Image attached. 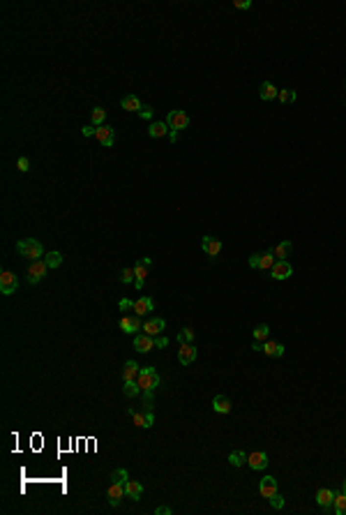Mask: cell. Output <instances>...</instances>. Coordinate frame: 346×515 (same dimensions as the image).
Segmentation results:
<instances>
[{"instance_id": "11", "label": "cell", "mask_w": 346, "mask_h": 515, "mask_svg": "<svg viewBox=\"0 0 346 515\" xmlns=\"http://www.w3.org/2000/svg\"><path fill=\"white\" fill-rule=\"evenodd\" d=\"M127 492H125V483H115L111 481V485H109V490H106V497H109V504L111 506H118L122 501V497H125Z\"/></svg>"}, {"instance_id": "5", "label": "cell", "mask_w": 346, "mask_h": 515, "mask_svg": "<svg viewBox=\"0 0 346 515\" xmlns=\"http://www.w3.org/2000/svg\"><path fill=\"white\" fill-rule=\"evenodd\" d=\"M46 273H48L46 261L35 259V261L28 266V282H30V284H37V282H42V280L46 278Z\"/></svg>"}, {"instance_id": "42", "label": "cell", "mask_w": 346, "mask_h": 515, "mask_svg": "<svg viewBox=\"0 0 346 515\" xmlns=\"http://www.w3.org/2000/svg\"><path fill=\"white\" fill-rule=\"evenodd\" d=\"M16 166H19V171H28V169H30V160H28V157H21V160H19V162H16Z\"/></svg>"}, {"instance_id": "8", "label": "cell", "mask_w": 346, "mask_h": 515, "mask_svg": "<svg viewBox=\"0 0 346 515\" xmlns=\"http://www.w3.org/2000/svg\"><path fill=\"white\" fill-rule=\"evenodd\" d=\"M19 289V280H16V275L12 273V270H2V275H0V291L5 296H12Z\"/></svg>"}, {"instance_id": "21", "label": "cell", "mask_w": 346, "mask_h": 515, "mask_svg": "<svg viewBox=\"0 0 346 515\" xmlns=\"http://www.w3.org/2000/svg\"><path fill=\"white\" fill-rule=\"evenodd\" d=\"M263 353H266L268 358H282V356H284V344L273 342V340H266V342H263Z\"/></svg>"}, {"instance_id": "10", "label": "cell", "mask_w": 346, "mask_h": 515, "mask_svg": "<svg viewBox=\"0 0 346 515\" xmlns=\"http://www.w3.org/2000/svg\"><path fill=\"white\" fill-rule=\"evenodd\" d=\"M148 266H150V259H148V257L138 259L137 266H134V275H137V280H134V286H137L138 291H141V289H143V284H145V278H148Z\"/></svg>"}, {"instance_id": "2", "label": "cell", "mask_w": 346, "mask_h": 515, "mask_svg": "<svg viewBox=\"0 0 346 515\" xmlns=\"http://www.w3.org/2000/svg\"><path fill=\"white\" fill-rule=\"evenodd\" d=\"M16 252L21 254L23 259L35 261V259H40L42 254H44V247H42V243L40 240H35V238H23V240L16 243Z\"/></svg>"}, {"instance_id": "37", "label": "cell", "mask_w": 346, "mask_h": 515, "mask_svg": "<svg viewBox=\"0 0 346 515\" xmlns=\"http://www.w3.org/2000/svg\"><path fill=\"white\" fill-rule=\"evenodd\" d=\"M111 481H115V483H127L129 481V474H127V469H115L111 474Z\"/></svg>"}, {"instance_id": "6", "label": "cell", "mask_w": 346, "mask_h": 515, "mask_svg": "<svg viewBox=\"0 0 346 515\" xmlns=\"http://www.w3.org/2000/svg\"><path fill=\"white\" fill-rule=\"evenodd\" d=\"M118 326H120L122 333H129V335H134V333H138V330L143 328V321H141V317H138V314H125Z\"/></svg>"}, {"instance_id": "33", "label": "cell", "mask_w": 346, "mask_h": 515, "mask_svg": "<svg viewBox=\"0 0 346 515\" xmlns=\"http://www.w3.org/2000/svg\"><path fill=\"white\" fill-rule=\"evenodd\" d=\"M229 462H231L233 467L247 465V453H245V450H233V453L229 455Z\"/></svg>"}, {"instance_id": "14", "label": "cell", "mask_w": 346, "mask_h": 515, "mask_svg": "<svg viewBox=\"0 0 346 515\" xmlns=\"http://www.w3.org/2000/svg\"><path fill=\"white\" fill-rule=\"evenodd\" d=\"M95 139L99 141L104 148H111L113 141H115V132H113V127H109V125H99V127H97Z\"/></svg>"}, {"instance_id": "3", "label": "cell", "mask_w": 346, "mask_h": 515, "mask_svg": "<svg viewBox=\"0 0 346 515\" xmlns=\"http://www.w3.org/2000/svg\"><path fill=\"white\" fill-rule=\"evenodd\" d=\"M129 416H132V421H134V425L143 427V430L153 427V423H155L153 409H129Z\"/></svg>"}, {"instance_id": "24", "label": "cell", "mask_w": 346, "mask_h": 515, "mask_svg": "<svg viewBox=\"0 0 346 515\" xmlns=\"http://www.w3.org/2000/svg\"><path fill=\"white\" fill-rule=\"evenodd\" d=\"M258 95H261V99H263V102H273V99H277L279 90L275 88L270 81H263V83H261V88H258Z\"/></svg>"}, {"instance_id": "4", "label": "cell", "mask_w": 346, "mask_h": 515, "mask_svg": "<svg viewBox=\"0 0 346 515\" xmlns=\"http://www.w3.org/2000/svg\"><path fill=\"white\" fill-rule=\"evenodd\" d=\"M166 125H169L171 132L185 130L187 125H189V116H187L183 109H173V111H169V116H166Z\"/></svg>"}, {"instance_id": "16", "label": "cell", "mask_w": 346, "mask_h": 515, "mask_svg": "<svg viewBox=\"0 0 346 515\" xmlns=\"http://www.w3.org/2000/svg\"><path fill=\"white\" fill-rule=\"evenodd\" d=\"M201 247H203V252L208 254V257H217V254L222 252V240L215 238V236H203Z\"/></svg>"}, {"instance_id": "26", "label": "cell", "mask_w": 346, "mask_h": 515, "mask_svg": "<svg viewBox=\"0 0 346 515\" xmlns=\"http://www.w3.org/2000/svg\"><path fill=\"white\" fill-rule=\"evenodd\" d=\"M120 107L125 109V111H141V107H143V104H141V99L137 97V95H125V97L120 99Z\"/></svg>"}, {"instance_id": "40", "label": "cell", "mask_w": 346, "mask_h": 515, "mask_svg": "<svg viewBox=\"0 0 346 515\" xmlns=\"http://www.w3.org/2000/svg\"><path fill=\"white\" fill-rule=\"evenodd\" d=\"M81 134H83L86 139H88V137H95V134H97V127H95V125H86V127H81Z\"/></svg>"}, {"instance_id": "47", "label": "cell", "mask_w": 346, "mask_h": 515, "mask_svg": "<svg viewBox=\"0 0 346 515\" xmlns=\"http://www.w3.org/2000/svg\"><path fill=\"white\" fill-rule=\"evenodd\" d=\"M155 513H157V515H171L173 511H171L169 506H157V508H155Z\"/></svg>"}, {"instance_id": "18", "label": "cell", "mask_w": 346, "mask_h": 515, "mask_svg": "<svg viewBox=\"0 0 346 515\" xmlns=\"http://www.w3.org/2000/svg\"><path fill=\"white\" fill-rule=\"evenodd\" d=\"M148 134H150L153 139H161V137H169L171 130H169V125H166V120H155V123H150V127H148Z\"/></svg>"}, {"instance_id": "17", "label": "cell", "mask_w": 346, "mask_h": 515, "mask_svg": "<svg viewBox=\"0 0 346 515\" xmlns=\"http://www.w3.org/2000/svg\"><path fill=\"white\" fill-rule=\"evenodd\" d=\"M134 349L141 353H150L155 349V337L145 335V333H138L137 337H134Z\"/></svg>"}, {"instance_id": "7", "label": "cell", "mask_w": 346, "mask_h": 515, "mask_svg": "<svg viewBox=\"0 0 346 515\" xmlns=\"http://www.w3.org/2000/svg\"><path fill=\"white\" fill-rule=\"evenodd\" d=\"M196 356H199V351H196L194 342L180 344V349H178V360H180V365H192L194 360H196Z\"/></svg>"}, {"instance_id": "41", "label": "cell", "mask_w": 346, "mask_h": 515, "mask_svg": "<svg viewBox=\"0 0 346 515\" xmlns=\"http://www.w3.org/2000/svg\"><path fill=\"white\" fill-rule=\"evenodd\" d=\"M118 307H120L122 312H127V310H134V301H129V298H122V301L118 303Z\"/></svg>"}, {"instance_id": "15", "label": "cell", "mask_w": 346, "mask_h": 515, "mask_svg": "<svg viewBox=\"0 0 346 515\" xmlns=\"http://www.w3.org/2000/svg\"><path fill=\"white\" fill-rule=\"evenodd\" d=\"M316 501H319V506L328 513V511H332V504H335V492H332L330 488H321V490L316 492Z\"/></svg>"}, {"instance_id": "34", "label": "cell", "mask_w": 346, "mask_h": 515, "mask_svg": "<svg viewBox=\"0 0 346 515\" xmlns=\"http://www.w3.org/2000/svg\"><path fill=\"white\" fill-rule=\"evenodd\" d=\"M44 261H46L48 268H60V266H63V254H60V252H48Z\"/></svg>"}, {"instance_id": "35", "label": "cell", "mask_w": 346, "mask_h": 515, "mask_svg": "<svg viewBox=\"0 0 346 515\" xmlns=\"http://www.w3.org/2000/svg\"><path fill=\"white\" fill-rule=\"evenodd\" d=\"M277 99H279L282 104H289V102H296V90H279V95H277Z\"/></svg>"}, {"instance_id": "9", "label": "cell", "mask_w": 346, "mask_h": 515, "mask_svg": "<svg viewBox=\"0 0 346 515\" xmlns=\"http://www.w3.org/2000/svg\"><path fill=\"white\" fill-rule=\"evenodd\" d=\"M291 275H293V266L286 259H277V263L270 268V278L273 280H286Z\"/></svg>"}, {"instance_id": "46", "label": "cell", "mask_w": 346, "mask_h": 515, "mask_svg": "<svg viewBox=\"0 0 346 515\" xmlns=\"http://www.w3.org/2000/svg\"><path fill=\"white\" fill-rule=\"evenodd\" d=\"M166 344H169V340H166V337H164V335H157V337H155V347H160V349H164Z\"/></svg>"}, {"instance_id": "30", "label": "cell", "mask_w": 346, "mask_h": 515, "mask_svg": "<svg viewBox=\"0 0 346 515\" xmlns=\"http://www.w3.org/2000/svg\"><path fill=\"white\" fill-rule=\"evenodd\" d=\"M332 511H335L337 515H346V494H344V492L335 494V504H332Z\"/></svg>"}, {"instance_id": "44", "label": "cell", "mask_w": 346, "mask_h": 515, "mask_svg": "<svg viewBox=\"0 0 346 515\" xmlns=\"http://www.w3.org/2000/svg\"><path fill=\"white\" fill-rule=\"evenodd\" d=\"M138 116H141V118H145V120H148V118H153V107L143 104V107H141V111H138Z\"/></svg>"}, {"instance_id": "43", "label": "cell", "mask_w": 346, "mask_h": 515, "mask_svg": "<svg viewBox=\"0 0 346 515\" xmlns=\"http://www.w3.org/2000/svg\"><path fill=\"white\" fill-rule=\"evenodd\" d=\"M233 7L235 9H250L252 7V0H233Z\"/></svg>"}, {"instance_id": "12", "label": "cell", "mask_w": 346, "mask_h": 515, "mask_svg": "<svg viewBox=\"0 0 346 515\" xmlns=\"http://www.w3.org/2000/svg\"><path fill=\"white\" fill-rule=\"evenodd\" d=\"M164 328H166V321L160 319V317H153V319L143 321V333L150 337H157L164 333Z\"/></svg>"}, {"instance_id": "23", "label": "cell", "mask_w": 346, "mask_h": 515, "mask_svg": "<svg viewBox=\"0 0 346 515\" xmlns=\"http://www.w3.org/2000/svg\"><path fill=\"white\" fill-rule=\"evenodd\" d=\"M125 492H127V497L132 499V501H141V497H143V485L138 481H127L125 483Z\"/></svg>"}, {"instance_id": "32", "label": "cell", "mask_w": 346, "mask_h": 515, "mask_svg": "<svg viewBox=\"0 0 346 515\" xmlns=\"http://www.w3.org/2000/svg\"><path fill=\"white\" fill-rule=\"evenodd\" d=\"M275 263H277V257H275L273 250H270V252L261 254V266H258V270H270Z\"/></svg>"}, {"instance_id": "13", "label": "cell", "mask_w": 346, "mask_h": 515, "mask_svg": "<svg viewBox=\"0 0 346 515\" xmlns=\"http://www.w3.org/2000/svg\"><path fill=\"white\" fill-rule=\"evenodd\" d=\"M268 453H263V450H254V453H250L247 455V465L254 469V471H261V469H266L268 467Z\"/></svg>"}, {"instance_id": "20", "label": "cell", "mask_w": 346, "mask_h": 515, "mask_svg": "<svg viewBox=\"0 0 346 515\" xmlns=\"http://www.w3.org/2000/svg\"><path fill=\"white\" fill-rule=\"evenodd\" d=\"M138 375H141V368H138L137 360H127L125 368H122V381H137Z\"/></svg>"}, {"instance_id": "29", "label": "cell", "mask_w": 346, "mask_h": 515, "mask_svg": "<svg viewBox=\"0 0 346 515\" xmlns=\"http://www.w3.org/2000/svg\"><path fill=\"white\" fill-rule=\"evenodd\" d=\"M122 393H125V398H138L141 395V386H138V381H125V386H122Z\"/></svg>"}, {"instance_id": "1", "label": "cell", "mask_w": 346, "mask_h": 515, "mask_svg": "<svg viewBox=\"0 0 346 515\" xmlns=\"http://www.w3.org/2000/svg\"><path fill=\"white\" fill-rule=\"evenodd\" d=\"M137 381L141 386V395H153L155 388L161 384V376L153 365H148V368H141V375H138Z\"/></svg>"}, {"instance_id": "36", "label": "cell", "mask_w": 346, "mask_h": 515, "mask_svg": "<svg viewBox=\"0 0 346 515\" xmlns=\"http://www.w3.org/2000/svg\"><path fill=\"white\" fill-rule=\"evenodd\" d=\"M194 335H196V333H194L192 328H183V330L178 333V342H180V344H183V342H194Z\"/></svg>"}, {"instance_id": "38", "label": "cell", "mask_w": 346, "mask_h": 515, "mask_svg": "<svg viewBox=\"0 0 346 515\" xmlns=\"http://www.w3.org/2000/svg\"><path fill=\"white\" fill-rule=\"evenodd\" d=\"M134 280H137L134 268H122V273H120V282H122V284H129V282H134Z\"/></svg>"}, {"instance_id": "31", "label": "cell", "mask_w": 346, "mask_h": 515, "mask_svg": "<svg viewBox=\"0 0 346 515\" xmlns=\"http://www.w3.org/2000/svg\"><path fill=\"white\" fill-rule=\"evenodd\" d=\"M268 333H270V328H268V324H258L256 328H254V342L261 344L268 340Z\"/></svg>"}, {"instance_id": "45", "label": "cell", "mask_w": 346, "mask_h": 515, "mask_svg": "<svg viewBox=\"0 0 346 515\" xmlns=\"http://www.w3.org/2000/svg\"><path fill=\"white\" fill-rule=\"evenodd\" d=\"M261 266V254H252L250 257V268H258Z\"/></svg>"}, {"instance_id": "28", "label": "cell", "mask_w": 346, "mask_h": 515, "mask_svg": "<svg viewBox=\"0 0 346 515\" xmlns=\"http://www.w3.org/2000/svg\"><path fill=\"white\" fill-rule=\"evenodd\" d=\"M104 120H106V109L104 107H95L92 111H90V123L95 125V127L104 125Z\"/></svg>"}, {"instance_id": "48", "label": "cell", "mask_w": 346, "mask_h": 515, "mask_svg": "<svg viewBox=\"0 0 346 515\" xmlns=\"http://www.w3.org/2000/svg\"><path fill=\"white\" fill-rule=\"evenodd\" d=\"M342 492H344V494H346V481L342 483Z\"/></svg>"}, {"instance_id": "27", "label": "cell", "mask_w": 346, "mask_h": 515, "mask_svg": "<svg viewBox=\"0 0 346 515\" xmlns=\"http://www.w3.org/2000/svg\"><path fill=\"white\" fill-rule=\"evenodd\" d=\"M291 250H293L291 240H284V243H279V245H275V247H273V254L277 257V259H289Z\"/></svg>"}, {"instance_id": "39", "label": "cell", "mask_w": 346, "mask_h": 515, "mask_svg": "<svg viewBox=\"0 0 346 515\" xmlns=\"http://www.w3.org/2000/svg\"><path fill=\"white\" fill-rule=\"evenodd\" d=\"M270 506H273L275 511H282L284 508V497L279 494V492H275L273 497H270Z\"/></svg>"}, {"instance_id": "22", "label": "cell", "mask_w": 346, "mask_h": 515, "mask_svg": "<svg viewBox=\"0 0 346 515\" xmlns=\"http://www.w3.org/2000/svg\"><path fill=\"white\" fill-rule=\"evenodd\" d=\"M212 409L217 414H222V416H226V414H231V400L226 395H215L212 398Z\"/></svg>"}, {"instance_id": "25", "label": "cell", "mask_w": 346, "mask_h": 515, "mask_svg": "<svg viewBox=\"0 0 346 515\" xmlns=\"http://www.w3.org/2000/svg\"><path fill=\"white\" fill-rule=\"evenodd\" d=\"M155 310V303L150 301V298H145V296H141L138 301H134V314H148V312Z\"/></svg>"}, {"instance_id": "19", "label": "cell", "mask_w": 346, "mask_h": 515, "mask_svg": "<svg viewBox=\"0 0 346 515\" xmlns=\"http://www.w3.org/2000/svg\"><path fill=\"white\" fill-rule=\"evenodd\" d=\"M258 492H261V497L270 499L277 492V481H275L273 476H266V478H261V483H258Z\"/></svg>"}]
</instances>
